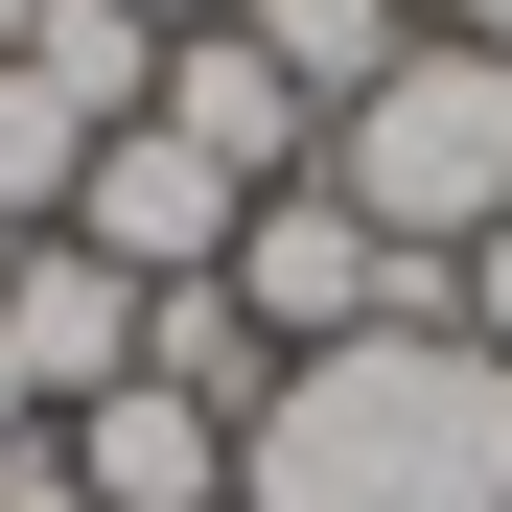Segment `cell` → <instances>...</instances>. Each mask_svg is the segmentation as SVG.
Returning <instances> with one entry per match:
<instances>
[{
    "label": "cell",
    "instance_id": "obj_1",
    "mask_svg": "<svg viewBox=\"0 0 512 512\" xmlns=\"http://www.w3.org/2000/svg\"><path fill=\"white\" fill-rule=\"evenodd\" d=\"M233 512H512V350L350 326L233 419Z\"/></svg>",
    "mask_w": 512,
    "mask_h": 512
},
{
    "label": "cell",
    "instance_id": "obj_2",
    "mask_svg": "<svg viewBox=\"0 0 512 512\" xmlns=\"http://www.w3.org/2000/svg\"><path fill=\"white\" fill-rule=\"evenodd\" d=\"M326 187H350L396 256H466V233H512V70L419 24V47L373 70V94L326 117Z\"/></svg>",
    "mask_w": 512,
    "mask_h": 512
},
{
    "label": "cell",
    "instance_id": "obj_3",
    "mask_svg": "<svg viewBox=\"0 0 512 512\" xmlns=\"http://www.w3.org/2000/svg\"><path fill=\"white\" fill-rule=\"evenodd\" d=\"M233 210H256V187H210V163L140 117V140H94V163H70V210H47V233H70V256H117V280L163 303V280H233Z\"/></svg>",
    "mask_w": 512,
    "mask_h": 512
},
{
    "label": "cell",
    "instance_id": "obj_4",
    "mask_svg": "<svg viewBox=\"0 0 512 512\" xmlns=\"http://www.w3.org/2000/svg\"><path fill=\"white\" fill-rule=\"evenodd\" d=\"M47 466L94 489V512H233V419H210V396H163V373H117V396H70V419H47Z\"/></svg>",
    "mask_w": 512,
    "mask_h": 512
},
{
    "label": "cell",
    "instance_id": "obj_5",
    "mask_svg": "<svg viewBox=\"0 0 512 512\" xmlns=\"http://www.w3.org/2000/svg\"><path fill=\"white\" fill-rule=\"evenodd\" d=\"M140 117H163V140H187V163H210V187H303V163H326V117H303V94H280V70H256V47H233V24H187V47H163V94H140Z\"/></svg>",
    "mask_w": 512,
    "mask_h": 512
},
{
    "label": "cell",
    "instance_id": "obj_6",
    "mask_svg": "<svg viewBox=\"0 0 512 512\" xmlns=\"http://www.w3.org/2000/svg\"><path fill=\"white\" fill-rule=\"evenodd\" d=\"M0 350H24V396H47V419H70V396H117V373H140V280H117V256H70V233H24Z\"/></svg>",
    "mask_w": 512,
    "mask_h": 512
},
{
    "label": "cell",
    "instance_id": "obj_7",
    "mask_svg": "<svg viewBox=\"0 0 512 512\" xmlns=\"http://www.w3.org/2000/svg\"><path fill=\"white\" fill-rule=\"evenodd\" d=\"M233 47H256V70H280V94H303V117H350V94H373V70L419 47V0H233Z\"/></svg>",
    "mask_w": 512,
    "mask_h": 512
},
{
    "label": "cell",
    "instance_id": "obj_8",
    "mask_svg": "<svg viewBox=\"0 0 512 512\" xmlns=\"http://www.w3.org/2000/svg\"><path fill=\"white\" fill-rule=\"evenodd\" d=\"M70 163H94V117H70L47 70L0 47V233H47V210H70Z\"/></svg>",
    "mask_w": 512,
    "mask_h": 512
},
{
    "label": "cell",
    "instance_id": "obj_9",
    "mask_svg": "<svg viewBox=\"0 0 512 512\" xmlns=\"http://www.w3.org/2000/svg\"><path fill=\"white\" fill-rule=\"evenodd\" d=\"M466 350H512V233H466Z\"/></svg>",
    "mask_w": 512,
    "mask_h": 512
},
{
    "label": "cell",
    "instance_id": "obj_10",
    "mask_svg": "<svg viewBox=\"0 0 512 512\" xmlns=\"http://www.w3.org/2000/svg\"><path fill=\"white\" fill-rule=\"evenodd\" d=\"M419 24H443V47H489V70H512V0H419Z\"/></svg>",
    "mask_w": 512,
    "mask_h": 512
},
{
    "label": "cell",
    "instance_id": "obj_11",
    "mask_svg": "<svg viewBox=\"0 0 512 512\" xmlns=\"http://www.w3.org/2000/svg\"><path fill=\"white\" fill-rule=\"evenodd\" d=\"M24 443H47V396H24V350H0V466H24Z\"/></svg>",
    "mask_w": 512,
    "mask_h": 512
},
{
    "label": "cell",
    "instance_id": "obj_12",
    "mask_svg": "<svg viewBox=\"0 0 512 512\" xmlns=\"http://www.w3.org/2000/svg\"><path fill=\"white\" fill-rule=\"evenodd\" d=\"M117 24H163V47H187V24H233V0H117Z\"/></svg>",
    "mask_w": 512,
    "mask_h": 512
}]
</instances>
